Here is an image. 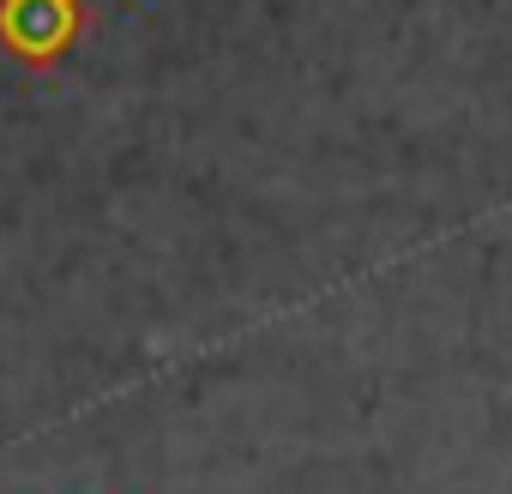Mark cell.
I'll return each mask as SVG.
<instances>
[{"label":"cell","mask_w":512,"mask_h":494,"mask_svg":"<svg viewBox=\"0 0 512 494\" xmlns=\"http://www.w3.org/2000/svg\"><path fill=\"white\" fill-rule=\"evenodd\" d=\"M85 37V0H0V49L19 67L49 73Z\"/></svg>","instance_id":"cell-1"}]
</instances>
